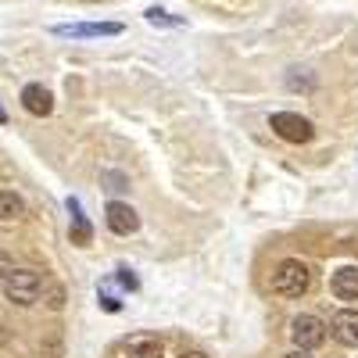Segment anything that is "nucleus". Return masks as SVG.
<instances>
[{
	"mask_svg": "<svg viewBox=\"0 0 358 358\" xmlns=\"http://www.w3.org/2000/svg\"><path fill=\"white\" fill-rule=\"evenodd\" d=\"M0 290H4V297L11 305H22V308H29V305H36L40 301V294H43V280H40V273L36 268H11V273L0 280Z\"/></svg>",
	"mask_w": 358,
	"mask_h": 358,
	"instance_id": "1",
	"label": "nucleus"
},
{
	"mask_svg": "<svg viewBox=\"0 0 358 358\" xmlns=\"http://www.w3.org/2000/svg\"><path fill=\"white\" fill-rule=\"evenodd\" d=\"M312 287V273H308V265L305 262H297V258H287L276 265V273H273V290L283 294V297H301L308 294Z\"/></svg>",
	"mask_w": 358,
	"mask_h": 358,
	"instance_id": "2",
	"label": "nucleus"
},
{
	"mask_svg": "<svg viewBox=\"0 0 358 358\" xmlns=\"http://www.w3.org/2000/svg\"><path fill=\"white\" fill-rule=\"evenodd\" d=\"M268 129H273L280 140H287V143H308L315 136V126L308 122L305 115H297V111H276V115H268Z\"/></svg>",
	"mask_w": 358,
	"mask_h": 358,
	"instance_id": "3",
	"label": "nucleus"
},
{
	"mask_svg": "<svg viewBox=\"0 0 358 358\" xmlns=\"http://www.w3.org/2000/svg\"><path fill=\"white\" fill-rule=\"evenodd\" d=\"M290 341H294V348H305V351L319 348V344L326 341L322 319H315V315H294V322H290Z\"/></svg>",
	"mask_w": 358,
	"mask_h": 358,
	"instance_id": "4",
	"label": "nucleus"
},
{
	"mask_svg": "<svg viewBox=\"0 0 358 358\" xmlns=\"http://www.w3.org/2000/svg\"><path fill=\"white\" fill-rule=\"evenodd\" d=\"M104 219H108V229L118 233V236H133L140 229V215L133 212L129 204H122V201H111L104 208Z\"/></svg>",
	"mask_w": 358,
	"mask_h": 358,
	"instance_id": "5",
	"label": "nucleus"
},
{
	"mask_svg": "<svg viewBox=\"0 0 358 358\" xmlns=\"http://www.w3.org/2000/svg\"><path fill=\"white\" fill-rule=\"evenodd\" d=\"M54 33L69 36V40H90V36H118L122 25L118 22H79V25H57Z\"/></svg>",
	"mask_w": 358,
	"mask_h": 358,
	"instance_id": "6",
	"label": "nucleus"
},
{
	"mask_svg": "<svg viewBox=\"0 0 358 358\" xmlns=\"http://www.w3.org/2000/svg\"><path fill=\"white\" fill-rule=\"evenodd\" d=\"M22 108L36 118H47L54 111V94L43 83H29V86H22Z\"/></svg>",
	"mask_w": 358,
	"mask_h": 358,
	"instance_id": "7",
	"label": "nucleus"
},
{
	"mask_svg": "<svg viewBox=\"0 0 358 358\" xmlns=\"http://www.w3.org/2000/svg\"><path fill=\"white\" fill-rule=\"evenodd\" d=\"M330 290L337 301H358V265H344L334 273L330 280Z\"/></svg>",
	"mask_w": 358,
	"mask_h": 358,
	"instance_id": "8",
	"label": "nucleus"
},
{
	"mask_svg": "<svg viewBox=\"0 0 358 358\" xmlns=\"http://www.w3.org/2000/svg\"><path fill=\"white\" fill-rule=\"evenodd\" d=\"M330 334H334L341 344L358 348V312H355V308L337 312V315H334V322H330Z\"/></svg>",
	"mask_w": 358,
	"mask_h": 358,
	"instance_id": "9",
	"label": "nucleus"
},
{
	"mask_svg": "<svg viewBox=\"0 0 358 358\" xmlns=\"http://www.w3.org/2000/svg\"><path fill=\"white\" fill-rule=\"evenodd\" d=\"M122 348L129 358H165V348L155 334H133V337H126Z\"/></svg>",
	"mask_w": 358,
	"mask_h": 358,
	"instance_id": "10",
	"label": "nucleus"
},
{
	"mask_svg": "<svg viewBox=\"0 0 358 358\" xmlns=\"http://www.w3.org/2000/svg\"><path fill=\"white\" fill-rule=\"evenodd\" d=\"M69 212H72V222H76L72 241H76L79 248H86V244H90V222H86V215H83V204H79L76 197H69Z\"/></svg>",
	"mask_w": 358,
	"mask_h": 358,
	"instance_id": "11",
	"label": "nucleus"
},
{
	"mask_svg": "<svg viewBox=\"0 0 358 358\" xmlns=\"http://www.w3.org/2000/svg\"><path fill=\"white\" fill-rule=\"evenodd\" d=\"M22 212H25V201L18 194H11V190H0V222H11Z\"/></svg>",
	"mask_w": 358,
	"mask_h": 358,
	"instance_id": "12",
	"label": "nucleus"
},
{
	"mask_svg": "<svg viewBox=\"0 0 358 358\" xmlns=\"http://www.w3.org/2000/svg\"><path fill=\"white\" fill-rule=\"evenodd\" d=\"M47 305H50L54 312H57V308H62V305H65V290H62V287H57V283H54V287L47 290Z\"/></svg>",
	"mask_w": 358,
	"mask_h": 358,
	"instance_id": "13",
	"label": "nucleus"
},
{
	"mask_svg": "<svg viewBox=\"0 0 358 358\" xmlns=\"http://www.w3.org/2000/svg\"><path fill=\"white\" fill-rule=\"evenodd\" d=\"M147 22H155V25H158V22H162V25H179V18H169V15L158 11V8H155V11H147Z\"/></svg>",
	"mask_w": 358,
	"mask_h": 358,
	"instance_id": "14",
	"label": "nucleus"
},
{
	"mask_svg": "<svg viewBox=\"0 0 358 358\" xmlns=\"http://www.w3.org/2000/svg\"><path fill=\"white\" fill-rule=\"evenodd\" d=\"M11 268H15V262H11V255H8V251H0V280H4V276L11 273Z\"/></svg>",
	"mask_w": 358,
	"mask_h": 358,
	"instance_id": "15",
	"label": "nucleus"
},
{
	"mask_svg": "<svg viewBox=\"0 0 358 358\" xmlns=\"http://www.w3.org/2000/svg\"><path fill=\"white\" fill-rule=\"evenodd\" d=\"M287 358H312V351H305V348H294Z\"/></svg>",
	"mask_w": 358,
	"mask_h": 358,
	"instance_id": "16",
	"label": "nucleus"
},
{
	"mask_svg": "<svg viewBox=\"0 0 358 358\" xmlns=\"http://www.w3.org/2000/svg\"><path fill=\"white\" fill-rule=\"evenodd\" d=\"M179 358H208V355H201V351H183Z\"/></svg>",
	"mask_w": 358,
	"mask_h": 358,
	"instance_id": "17",
	"label": "nucleus"
},
{
	"mask_svg": "<svg viewBox=\"0 0 358 358\" xmlns=\"http://www.w3.org/2000/svg\"><path fill=\"white\" fill-rule=\"evenodd\" d=\"M4 122H8V115H4V111H0V126H4Z\"/></svg>",
	"mask_w": 358,
	"mask_h": 358,
	"instance_id": "18",
	"label": "nucleus"
}]
</instances>
